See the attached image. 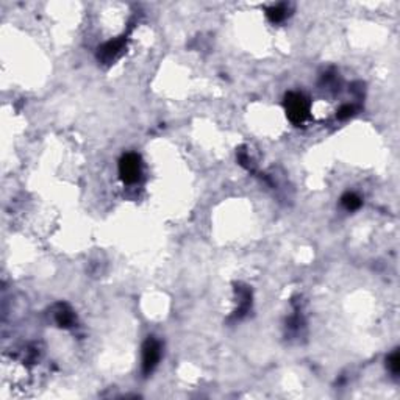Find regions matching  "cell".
<instances>
[{"label": "cell", "instance_id": "6da1fadb", "mask_svg": "<svg viewBox=\"0 0 400 400\" xmlns=\"http://www.w3.org/2000/svg\"><path fill=\"white\" fill-rule=\"evenodd\" d=\"M285 110L289 121L299 125L306 119L310 105H308V100L305 99V96L299 93H289L285 97Z\"/></svg>", "mask_w": 400, "mask_h": 400}, {"label": "cell", "instance_id": "7a4b0ae2", "mask_svg": "<svg viewBox=\"0 0 400 400\" xmlns=\"http://www.w3.org/2000/svg\"><path fill=\"white\" fill-rule=\"evenodd\" d=\"M142 174L141 157L136 153H125L119 161V175L124 183L133 185L139 180Z\"/></svg>", "mask_w": 400, "mask_h": 400}, {"label": "cell", "instance_id": "3957f363", "mask_svg": "<svg viewBox=\"0 0 400 400\" xmlns=\"http://www.w3.org/2000/svg\"><path fill=\"white\" fill-rule=\"evenodd\" d=\"M160 357H161L160 342L155 338H149L142 345V372L144 374H150V372L157 367Z\"/></svg>", "mask_w": 400, "mask_h": 400}, {"label": "cell", "instance_id": "277c9868", "mask_svg": "<svg viewBox=\"0 0 400 400\" xmlns=\"http://www.w3.org/2000/svg\"><path fill=\"white\" fill-rule=\"evenodd\" d=\"M122 47H124V38L114 39V41H108L106 44H103L102 47L99 49L97 57H99V60H102L103 63H110L117 55H119V52L122 50Z\"/></svg>", "mask_w": 400, "mask_h": 400}, {"label": "cell", "instance_id": "5b68a950", "mask_svg": "<svg viewBox=\"0 0 400 400\" xmlns=\"http://www.w3.org/2000/svg\"><path fill=\"white\" fill-rule=\"evenodd\" d=\"M55 319H57L60 327H65V329H67V327H70L72 324H74V314H72V311L69 310L67 306L63 305L57 311Z\"/></svg>", "mask_w": 400, "mask_h": 400}, {"label": "cell", "instance_id": "8992f818", "mask_svg": "<svg viewBox=\"0 0 400 400\" xmlns=\"http://www.w3.org/2000/svg\"><path fill=\"white\" fill-rule=\"evenodd\" d=\"M341 202L342 205L347 208V210L353 211V210H358V208L361 206V199L357 196V194H353V193H347V194H344L342 199H341Z\"/></svg>", "mask_w": 400, "mask_h": 400}, {"label": "cell", "instance_id": "52a82bcc", "mask_svg": "<svg viewBox=\"0 0 400 400\" xmlns=\"http://www.w3.org/2000/svg\"><path fill=\"white\" fill-rule=\"evenodd\" d=\"M286 16V10L283 5H277V6H272L267 10V17L272 21V22H280L283 21Z\"/></svg>", "mask_w": 400, "mask_h": 400}, {"label": "cell", "instance_id": "ba28073f", "mask_svg": "<svg viewBox=\"0 0 400 400\" xmlns=\"http://www.w3.org/2000/svg\"><path fill=\"white\" fill-rule=\"evenodd\" d=\"M388 369L393 372L394 375H397L399 372H400V353H399V350L393 352L389 355V358H388Z\"/></svg>", "mask_w": 400, "mask_h": 400}, {"label": "cell", "instance_id": "9c48e42d", "mask_svg": "<svg viewBox=\"0 0 400 400\" xmlns=\"http://www.w3.org/2000/svg\"><path fill=\"white\" fill-rule=\"evenodd\" d=\"M353 111H355V108H353L352 105H344V106L339 108L338 117H339V119H347V117H350L353 114Z\"/></svg>", "mask_w": 400, "mask_h": 400}]
</instances>
